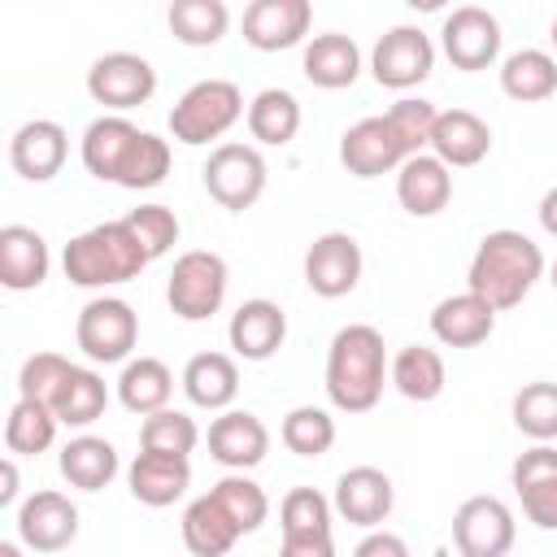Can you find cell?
Instances as JSON below:
<instances>
[{
	"label": "cell",
	"instance_id": "42",
	"mask_svg": "<svg viewBox=\"0 0 557 557\" xmlns=\"http://www.w3.org/2000/svg\"><path fill=\"white\" fill-rule=\"evenodd\" d=\"M70 374H74V366H70L61 352H35V357H26L22 370H17V392H22L26 400H39V405L52 409V400H57V392L65 387Z\"/></svg>",
	"mask_w": 557,
	"mask_h": 557
},
{
	"label": "cell",
	"instance_id": "50",
	"mask_svg": "<svg viewBox=\"0 0 557 557\" xmlns=\"http://www.w3.org/2000/svg\"><path fill=\"white\" fill-rule=\"evenodd\" d=\"M17 500V466L4 461L0 466V505H13Z\"/></svg>",
	"mask_w": 557,
	"mask_h": 557
},
{
	"label": "cell",
	"instance_id": "16",
	"mask_svg": "<svg viewBox=\"0 0 557 557\" xmlns=\"http://www.w3.org/2000/svg\"><path fill=\"white\" fill-rule=\"evenodd\" d=\"M313 26L309 0H252L244 9V39L257 52H283L296 48Z\"/></svg>",
	"mask_w": 557,
	"mask_h": 557
},
{
	"label": "cell",
	"instance_id": "24",
	"mask_svg": "<svg viewBox=\"0 0 557 557\" xmlns=\"http://www.w3.org/2000/svg\"><path fill=\"white\" fill-rule=\"evenodd\" d=\"M48 239L35 226H0V283L9 292H35L48 278Z\"/></svg>",
	"mask_w": 557,
	"mask_h": 557
},
{
	"label": "cell",
	"instance_id": "52",
	"mask_svg": "<svg viewBox=\"0 0 557 557\" xmlns=\"http://www.w3.org/2000/svg\"><path fill=\"white\" fill-rule=\"evenodd\" d=\"M548 39H553V48H557V17H553V26H548Z\"/></svg>",
	"mask_w": 557,
	"mask_h": 557
},
{
	"label": "cell",
	"instance_id": "48",
	"mask_svg": "<svg viewBox=\"0 0 557 557\" xmlns=\"http://www.w3.org/2000/svg\"><path fill=\"white\" fill-rule=\"evenodd\" d=\"M352 557H409V544H405L400 535H392V531H370V535L352 548Z\"/></svg>",
	"mask_w": 557,
	"mask_h": 557
},
{
	"label": "cell",
	"instance_id": "8",
	"mask_svg": "<svg viewBox=\"0 0 557 557\" xmlns=\"http://www.w3.org/2000/svg\"><path fill=\"white\" fill-rule=\"evenodd\" d=\"M435 65V44L422 26H392L387 35H379L374 52H370V74L379 87L392 91H409L418 87Z\"/></svg>",
	"mask_w": 557,
	"mask_h": 557
},
{
	"label": "cell",
	"instance_id": "12",
	"mask_svg": "<svg viewBox=\"0 0 557 557\" xmlns=\"http://www.w3.org/2000/svg\"><path fill=\"white\" fill-rule=\"evenodd\" d=\"M440 44H444V57L457 70H466V74L487 70L500 57V22L479 4H461L444 17Z\"/></svg>",
	"mask_w": 557,
	"mask_h": 557
},
{
	"label": "cell",
	"instance_id": "18",
	"mask_svg": "<svg viewBox=\"0 0 557 557\" xmlns=\"http://www.w3.org/2000/svg\"><path fill=\"white\" fill-rule=\"evenodd\" d=\"M331 505H335V513L344 522L374 531L379 522H387V513L396 505V487H392V479L379 466H352V470L339 474Z\"/></svg>",
	"mask_w": 557,
	"mask_h": 557
},
{
	"label": "cell",
	"instance_id": "32",
	"mask_svg": "<svg viewBox=\"0 0 557 557\" xmlns=\"http://www.w3.org/2000/svg\"><path fill=\"white\" fill-rule=\"evenodd\" d=\"M392 383H396V392L405 396V400H418V405H426V400H435L440 392H444V383H448V370H444V357L435 352V348H426V344H405L396 357H392Z\"/></svg>",
	"mask_w": 557,
	"mask_h": 557
},
{
	"label": "cell",
	"instance_id": "36",
	"mask_svg": "<svg viewBox=\"0 0 557 557\" xmlns=\"http://www.w3.org/2000/svg\"><path fill=\"white\" fill-rule=\"evenodd\" d=\"M57 426H61V422H57V413H52L48 405L17 396V405L9 409V422H4V444H9V453H17V457H39L44 448H52Z\"/></svg>",
	"mask_w": 557,
	"mask_h": 557
},
{
	"label": "cell",
	"instance_id": "6",
	"mask_svg": "<svg viewBox=\"0 0 557 557\" xmlns=\"http://www.w3.org/2000/svg\"><path fill=\"white\" fill-rule=\"evenodd\" d=\"M265 157L252 148V144H218L205 161V191L231 209V213H244L261 200L265 191Z\"/></svg>",
	"mask_w": 557,
	"mask_h": 557
},
{
	"label": "cell",
	"instance_id": "33",
	"mask_svg": "<svg viewBox=\"0 0 557 557\" xmlns=\"http://www.w3.org/2000/svg\"><path fill=\"white\" fill-rule=\"evenodd\" d=\"M248 131L257 144H270V148H283L296 139L300 131V100L283 87H265L252 96L248 104Z\"/></svg>",
	"mask_w": 557,
	"mask_h": 557
},
{
	"label": "cell",
	"instance_id": "20",
	"mask_svg": "<svg viewBox=\"0 0 557 557\" xmlns=\"http://www.w3.org/2000/svg\"><path fill=\"white\" fill-rule=\"evenodd\" d=\"M139 135H144V131H139L135 122H126L122 113L96 117V122L83 131V165H87V174L100 178V183H122V170H126V161H131Z\"/></svg>",
	"mask_w": 557,
	"mask_h": 557
},
{
	"label": "cell",
	"instance_id": "7",
	"mask_svg": "<svg viewBox=\"0 0 557 557\" xmlns=\"http://www.w3.org/2000/svg\"><path fill=\"white\" fill-rule=\"evenodd\" d=\"M74 339L78 348L100 361V366H113V361H126L135 339H139V318L126 300L117 296H96L78 309V322H74Z\"/></svg>",
	"mask_w": 557,
	"mask_h": 557
},
{
	"label": "cell",
	"instance_id": "47",
	"mask_svg": "<svg viewBox=\"0 0 557 557\" xmlns=\"http://www.w3.org/2000/svg\"><path fill=\"white\" fill-rule=\"evenodd\" d=\"M278 557H335L331 535H283Z\"/></svg>",
	"mask_w": 557,
	"mask_h": 557
},
{
	"label": "cell",
	"instance_id": "28",
	"mask_svg": "<svg viewBox=\"0 0 557 557\" xmlns=\"http://www.w3.org/2000/svg\"><path fill=\"white\" fill-rule=\"evenodd\" d=\"M183 392L200 409H226L239 392V366L226 352H196L183 366Z\"/></svg>",
	"mask_w": 557,
	"mask_h": 557
},
{
	"label": "cell",
	"instance_id": "53",
	"mask_svg": "<svg viewBox=\"0 0 557 557\" xmlns=\"http://www.w3.org/2000/svg\"><path fill=\"white\" fill-rule=\"evenodd\" d=\"M548 283H553V287H557V261H553V270H548Z\"/></svg>",
	"mask_w": 557,
	"mask_h": 557
},
{
	"label": "cell",
	"instance_id": "37",
	"mask_svg": "<svg viewBox=\"0 0 557 557\" xmlns=\"http://www.w3.org/2000/svg\"><path fill=\"white\" fill-rule=\"evenodd\" d=\"M200 444V426L196 418H187L183 409H161L148 413L139 426V453H161V457H191V448Z\"/></svg>",
	"mask_w": 557,
	"mask_h": 557
},
{
	"label": "cell",
	"instance_id": "21",
	"mask_svg": "<svg viewBox=\"0 0 557 557\" xmlns=\"http://www.w3.org/2000/svg\"><path fill=\"white\" fill-rule=\"evenodd\" d=\"M492 152V126L470 109H440L431 131V157H440L448 170L479 165Z\"/></svg>",
	"mask_w": 557,
	"mask_h": 557
},
{
	"label": "cell",
	"instance_id": "46",
	"mask_svg": "<svg viewBox=\"0 0 557 557\" xmlns=\"http://www.w3.org/2000/svg\"><path fill=\"white\" fill-rule=\"evenodd\" d=\"M518 500H522V513L540 527V531H557V474H544V479H531L522 487H513Z\"/></svg>",
	"mask_w": 557,
	"mask_h": 557
},
{
	"label": "cell",
	"instance_id": "3",
	"mask_svg": "<svg viewBox=\"0 0 557 557\" xmlns=\"http://www.w3.org/2000/svg\"><path fill=\"white\" fill-rule=\"evenodd\" d=\"M148 252L144 244L135 239V231L122 222H100L83 235H74L61 252V265H65V278L74 287H117V283H131L148 270Z\"/></svg>",
	"mask_w": 557,
	"mask_h": 557
},
{
	"label": "cell",
	"instance_id": "45",
	"mask_svg": "<svg viewBox=\"0 0 557 557\" xmlns=\"http://www.w3.org/2000/svg\"><path fill=\"white\" fill-rule=\"evenodd\" d=\"M435 117H440V109H435L431 100H422V96H400V100L387 109V122L396 126V135L409 144V152H413V157H418L422 148H431Z\"/></svg>",
	"mask_w": 557,
	"mask_h": 557
},
{
	"label": "cell",
	"instance_id": "13",
	"mask_svg": "<svg viewBox=\"0 0 557 557\" xmlns=\"http://www.w3.org/2000/svg\"><path fill=\"white\" fill-rule=\"evenodd\" d=\"M305 283L322 300H339L361 283V244L348 231H326L305 252Z\"/></svg>",
	"mask_w": 557,
	"mask_h": 557
},
{
	"label": "cell",
	"instance_id": "31",
	"mask_svg": "<svg viewBox=\"0 0 557 557\" xmlns=\"http://www.w3.org/2000/svg\"><path fill=\"white\" fill-rule=\"evenodd\" d=\"M61 474H65V483L70 487H78V492H100V487H109L113 483V474H117V448L109 444V440H100V435H74L65 448H61Z\"/></svg>",
	"mask_w": 557,
	"mask_h": 557
},
{
	"label": "cell",
	"instance_id": "26",
	"mask_svg": "<svg viewBox=\"0 0 557 557\" xmlns=\"http://www.w3.org/2000/svg\"><path fill=\"white\" fill-rule=\"evenodd\" d=\"M126 483H131V496L148 509H165L174 505L187 483H191V461L187 457H161V453H139L126 470Z\"/></svg>",
	"mask_w": 557,
	"mask_h": 557
},
{
	"label": "cell",
	"instance_id": "44",
	"mask_svg": "<svg viewBox=\"0 0 557 557\" xmlns=\"http://www.w3.org/2000/svg\"><path fill=\"white\" fill-rule=\"evenodd\" d=\"M126 226L135 231V239L144 244V252L157 261V257H165L174 244H178V218H174V209H165V205H139V209H131L126 213Z\"/></svg>",
	"mask_w": 557,
	"mask_h": 557
},
{
	"label": "cell",
	"instance_id": "30",
	"mask_svg": "<svg viewBox=\"0 0 557 557\" xmlns=\"http://www.w3.org/2000/svg\"><path fill=\"white\" fill-rule=\"evenodd\" d=\"M170 392H174V374H170L165 361H157V357H135V361L122 366L117 400H122L131 413L148 418V413L170 409Z\"/></svg>",
	"mask_w": 557,
	"mask_h": 557
},
{
	"label": "cell",
	"instance_id": "39",
	"mask_svg": "<svg viewBox=\"0 0 557 557\" xmlns=\"http://www.w3.org/2000/svg\"><path fill=\"white\" fill-rule=\"evenodd\" d=\"M513 426L535 444L557 440V383H527L513 396Z\"/></svg>",
	"mask_w": 557,
	"mask_h": 557
},
{
	"label": "cell",
	"instance_id": "5",
	"mask_svg": "<svg viewBox=\"0 0 557 557\" xmlns=\"http://www.w3.org/2000/svg\"><path fill=\"white\" fill-rule=\"evenodd\" d=\"M226 283H231V270L218 252L209 248H191L174 261L170 270V283H165V300L174 309V318L183 322H205L222 309L226 300Z\"/></svg>",
	"mask_w": 557,
	"mask_h": 557
},
{
	"label": "cell",
	"instance_id": "25",
	"mask_svg": "<svg viewBox=\"0 0 557 557\" xmlns=\"http://www.w3.org/2000/svg\"><path fill=\"white\" fill-rule=\"evenodd\" d=\"M300 70L313 87L322 91H339V87H352L357 74H361V48L339 35V30H326V35H313L305 44V57H300Z\"/></svg>",
	"mask_w": 557,
	"mask_h": 557
},
{
	"label": "cell",
	"instance_id": "29",
	"mask_svg": "<svg viewBox=\"0 0 557 557\" xmlns=\"http://www.w3.org/2000/svg\"><path fill=\"white\" fill-rule=\"evenodd\" d=\"M500 91L518 104H540L557 91V61L544 48H518L500 61Z\"/></svg>",
	"mask_w": 557,
	"mask_h": 557
},
{
	"label": "cell",
	"instance_id": "10",
	"mask_svg": "<svg viewBox=\"0 0 557 557\" xmlns=\"http://www.w3.org/2000/svg\"><path fill=\"white\" fill-rule=\"evenodd\" d=\"M513 535V513L496 496H470L453 513V544L461 557H509Z\"/></svg>",
	"mask_w": 557,
	"mask_h": 557
},
{
	"label": "cell",
	"instance_id": "51",
	"mask_svg": "<svg viewBox=\"0 0 557 557\" xmlns=\"http://www.w3.org/2000/svg\"><path fill=\"white\" fill-rule=\"evenodd\" d=\"M0 557H22V548L13 540H0Z\"/></svg>",
	"mask_w": 557,
	"mask_h": 557
},
{
	"label": "cell",
	"instance_id": "38",
	"mask_svg": "<svg viewBox=\"0 0 557 557\" xmlns=\"http://www.w3.org/2000/svg\"><path fill=\"white\" fill-rule=\"evenodd\" d=\"M278 435H283V444H287L296 457H322V453H331V444H335V418H331L326 409H318V405H296V409L283 418Z\"/></svg>",
	"mask_w": 557,
	"mask_h": 557
},
{
	"label": "cell",
	"instance_id": "15",
	"mask_svg": "<svg viewBox=\"0 0 557 557\" xmlns=\"http://www.w3.org/2000/svg\"><path fill=\"white\" fill-rule=\"evenodd\" d=\"M270 453V431L257 413L248 409H222L209 422V457L218 466H226L231 474H244L252 466H261Z\"/></svg>",
	"mask_w": 557,
	"mask_h": 557
},
{
	"label": "cell",
	"instance_id": "43",
	"mask_svg": "<svg viewBox=\"0 0 557 557\" xmlns=\"http://www.w3.org/2000/svg\"><path fill=\"white\" fill-rule=\"evenodd\" d=\"M165 174H170V144L161 135L144 131L139 144H135V152H131V161H126V170H122V183L117 187L148 191V187H161Z\"/></svg>",
	"mask_w": 557,
	"mask_h": 557
},
{
	"label": "cell",
	"instance_id": "22",
	"mask_svg": "<svg viewBox=\"0 0 557 557\" xmlns=\"http://www.w3.org/2000/svg\"><path fill=\"white\" fill-rule=\"evenodd\" d=\"M492 331H496V309L487 300H479L474 292L444 296L431 309V335L444 348H479L492 339Z\"/></svg>",
	"mask_w": 557,
	"mask_h": 557
},
{
	"label": "cell",
	"instance_id": "11",
	"mask_svg": "<svg viewBox=\"0 0 557 557\" xmlns=\"http://www.w3.org/2000/svg\"><path fill=\"white\" fill-rule=\"evenodd\" d=\"M409 157H413V152H409V144L396 135V126L387 122V113H383V117H361V122H352V126L344 131V139H339V161H344V170L357 174V178H379V174H387V170H400Z\"/></svg>",
	"mask_w": 557,
	"mask_h": 557
},
{
	"label": "cell",
	"instance_id": "9",
	"mask_svg": "<svg viewBox=\"0 0 557 557\" xmlns=\"http://www.w3.org/2000/svg\"><path fill=\"white\" fill-rule=\"evenodd\" d=\"M87 91L96 104L113 109V113H126L144 100H152L157 91V70L148 57L139 52H104L91 61L87 70Z\"/></svg>",
	"mask_w": 557,
	"mask_h": 557
},
{
	"label": "cell",
	"instance_id": "40",
	"mask_svg": "<svg viewBox=\"0 0 557 557\" xmlns=\"http://www.w3.org/2000/svg\"><path fill=\"white\" fill-rule=\"evenodd\" d=\"M213 496H218V505L231 513V522H235L244 535L257 531V527L265 522V513H270L265 487L252 483L248 474H226V479H218V483H213Z\"/></svg>",
	"mask_w": 557,
	"mask_h": 557
},
{
	"label": "cell",
	"instance_id": "14",
	"mask_svg": "<svg viewBox=\"0 0 557 557\" xmlns=\"http://www.w3.org/2000/svg\"><path fill=\"white\" fill-rule=\"evenodd\" d=\"M74 535H78V509L70 505V496L44 487L17 505V540L30 553H61L74 544Z\"/></svg>",
	"mask_w": 557,
	"mask_h": 557
},
{
	"label": "cell",
	"instance_id": "49",
	"mask_svg": "<svg viewBox=\"0 0 557 557\" xmlns=\"http://www.w3.org/2000/svg\"><path fill=\"white\" fill-rule=\"evenodd\" d=\"M540 226L557 239V187H548V191H544V200H540Z\"/></svg>",
	"mask_w": 557,
	"mask_h": 557
},
{
	"label": "cell",
	"instance_id": "17",
	"mask_svg": "<svg viewBox=\"0 0 557 557\" xmlns=\"http://www.w3.org/2000/svg\"><path fill=\"white\" fill-rule=\"evenodd\" d=\"M65 152H70V135L61 122L52 117H35V122H22L9 139V161L13 170L26 178V183H48L61 174L65 165Z\"/></svg>",
	"mask_w": 557,
	"mask_h": 557
},
{
	"label": "cell",
	"instance_id": "34",
	"mask_svg": "<svg viewBox=\"0 0 557 557\" xmlns=\"http://www.w3.org/2000/svg\"><path fill=\"white\" fill-rule=\"evenodd\" d=\"M165 17L174 39L187 48H213L231 26V9L222 0H174Z\"/></svg>",
	"mask_w": 557,
	"mask_h": 557
},
{
	"label": "cell",
	"instance_id": "23",
	"mask_svg": "<svg viewBox=\"0 0 557 557\" xmlns=\"http://www.w3.org/2000/svg\"><path fill=\"white\" fill-rule=\"evenodd\" d=\"M396 200H400V209L413 213V218H435V213H444L448 200H453V174H448V165H444L440 157H431V152L409 157V161L396 170Z\"/></svg>",
	"mask_w": 557,
	"mask_h": 557
},
{
	"label": "cell",
	"instance_id": "27",
	"mask_svg": "<svg viewBox=\"0 0 557 557\" xmlns=\"http://www.w3.org/2000/svg\"><path fill=\"white\" fill-rule=\"evenodd\" d=\"M244 531L231 522V513L218 505L213 492L196 496L187 509H183V544L191 557H226L235 548Z\"/></svg>",
	"mask_w": 557,
	"mask_h": 557
},
{
	"label": "cell",
	"instance_id": "35",
	"mask_svg": "<svg viewBox=\"0 0 557 557\" xmlns=\"http://www.w3.org/2000/svg\"><path fill=\"white\" fill-rule=\"evenodd\" d=\"M104 405H109L104 379H100L96 370L74 366V374L65 379V387H61L57 400H52V413H57L61 426H91V422L104 413Z\"/></svg>",
	"mask_w": 557,
	"mask_h": 557
},
{
	"label": "cell",
	"instance_id": "41",
	"mask_svg": "<svg viewBox=\"0 0 557 557\" xmlns=\"http://www.w3.org/2000/svg\"><path fill=\"white\" fill-rule=\"evenodd\" d=\"M331 500L318 487H292L278 505L283 535H331Z\"/></svg>",
	"mask_w": 557,
	"mask_h": 557
},
{
	"label": "cell",
	"instance_id": "19",
	"mask_svg": "<svg viewBox=\"0 0 557 557\" xmlns=\"http://www.w3.org/2000/svg\"><path fill=\"white\" fill-rule=\"evenodd\" d=\"M226 339H231L235 357H244V361H270L283 348V339H287V313L274 300H265V296L244 300L231 313Z\"/></svg>",
	"mask_w": 557,
	"mask_h": 557
},
{
	"label": "cell",
	"instance_id": "4",
	"mask_svg": "<svg viewBox=\"0 0 557 557\" xmlns=\"http://www.w3.org/2000/svg\"><path fill=\"white\" fill-rule=\"evenodd\" d=\"M239 117H244V91L231 78H200L170 109V135L196 148V144L222 139Z\"/></svg>",
	"mask_w": 557,
	"mask_h": 557
},
{
	"label": "cell",
	"instance_id": "1",
	"mask_svg": "<svg viewBox=\"0 0 557 557\" xmlns=\"http://www.w3.org/2000/svg\"><path fill=\"white\" fill-rule=\"evenodd\" d=\"M544 274V252L531 235L522 231H487L470 257V274H466V292H474L479 300H487L496 313L518 309L531 287Z\"/></svg>",
	"mask_w": 557,
	"mask_h": 557
},
{
	"label": "cell",
	"instance_id": "2",
	"mask_svg": "<svg viewBox=\"0 0 557 557\" xmlns=\"http://www.w3.org/2000/svg\"><path fill=\"white\" fill-rule=\"evenodd\" d=\"M387 379V352L383 335L366 322L339 326L326 352V396L344 413H370L383 396Z\"/></svg>",
	"mask_w": 557,
	"mask_h": 557
}]
</instances>
